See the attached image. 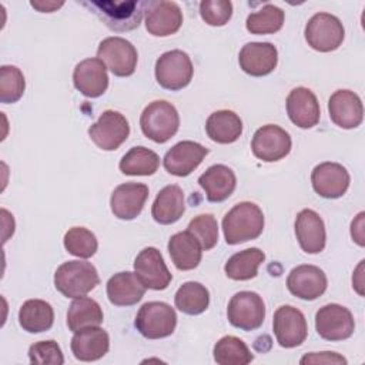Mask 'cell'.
I'll return each instance as SVG.
<instances>
[{"label": "cell", "mask_w": 365, "mask_h": 365, "mask_svg": "<svg viewBox=\"0 0 365 365\" xmlns=\"http://www.w3.org/2000/svg\"><path fill=\"white\" fill-rule=\"evenodd\" d=\"M295 235L301 250L307 254H319L325 248V224L318 212L304 208L295 218Z\"/></svg>", "instance_id": "cell-23"}, {"label": "cell", "mask_w": 365, "mask_h": 365, "mask_svg": "<svg viewBox=\"0 0 365 365\" xmlns=\"http://www.w3.org/2000/svg\"><path fill=\"white\" fill-rule=\"evenodd\" d=\"M134 271L145 288L155 291L165 289L173 279L161 252L154 247H147L138 252L134 259Z\"/></svg>", "instance_id": "cell-15"}, {"label": "cell", "mask_w": 365, "mask_h": 365, "mask_svg": "<svg viewBox=\"0 0 365 365\" xmlns=\"http://www.w3.org/2000/svg\"><path fill=\"white\" fill-rule=\"evenodd\" d=\"M311 182L314 191L324 198L342 197L351 182L349 173L338 163L325 161L314 167L311 173Z\"/></svg>", "instance_id": "cell-16"}, {"label": "cell", "mask_w": 365, "mask_h": 365, "mask_svg": "<svg viewBox=\"0 0 365 365\" xmlns=\"http://www.w3.org/2000/svg\"><path fill=\"white\" fill-rule=\"evenodd\" d=\"M160 165V157L143 145L133 147L120 160V171L125 175H153Z\"/></svg>", "instance_id": "cell-34"}, {"label": "cell", "mask_w": 365, "mask_h": 365, "mask_svg": "<svg viewBox=\"0 0 365 365\" xmlns=\"http://www.w3.org/2000/svg\"><path fill=\"white\" fill-rule=\"evenodd\" d=\"M157 83L171 91L187 87L192 78L194 67L190 56L182 50H170L163 53L155 61Z\"/></svg>", "instance_id": "cell-6"}, {"label": "cell", "mask_w": 365, "mask_h": 365, "mask_svg": "<svg viewBox=\"0 0 365 365\" xmlns=\"http://www.w3.org/2000/svg\"><path fill=\"white\" fill-rule=\"evenodd\" d=\"M207 135L218 144H231L242 134V121L231 110H218L205 121Z\"/></svg>", "instance_id": "cell-30"}, {"label": "cell", "mask_w": 365, "mask_h": 365, "mask_svg": "<svg viewBox=\"0 0 365 365\" xmlns=\"http://www.w3.org/2000/svg\"><path fill=\"white\" fill-rule=\"evenodd\" d=\"M200 16L210 26H224L232 16V3L230 0H202Z\"/></svg>", "instance_id": "cell-41"}, {"label": "cell", "mask_w": 365, "mask_h": 365, "mask_svg": "<svg viewBox=\"0 0 365 365\" xmlns=\"http://www.w3.org/2000/svg\"><path fill=\"white\" fill-rule=\"evenodd\" d=\"M145 29L155 37H167L177 33L182 24V11L174 1H144Z\"/></svg>", "instance_id": "cell-14"}, {"label": "cell", "mask_w": 365, "mask_h": 365, "mask_svg": "<svg viewBox=\"0 0 365 365\" xmlns=\"http://www.w3.org/2000/svg\"><path fill=\"white\" fill-rule=\"evenodd\" d=\"M97 57L117 77H128L135 71L138 54L133 43L123 37H107L100 41Z\"/></svg>", "instance_id": "cell-9"}, {"label": "cell", "mask_w": 365, "mask_h": 365, "mask_svg": "<svg viewBox=\"0 0 365 365\" xmlns=\"http://www.w3.org/2000/svg\"><path fill=\"white\" fill-rule=\"evenodd\" d=\"M26 88V80L21 70L16 66L0 67V101L11 104L19 101Z\"/></svg>", "instance_id": "cell-39"}, {"label": "cell", "mask_w": 365, "mask_h": 365, "mask_svg": "<svg viewBox=\"0 0 365 365\" xmlns=\"http://www.w3.org/2000/svg\"><path fill=\"white\" fill-rule=\"evenodd\" d=\"M264 259L265 254L255 247L235 252L224 265L225 275L234 281H248L258 274V267Z\"/></svg>", "instance_id": "cell-33"}, {"label": "cell", "mask_w": 365, "mask_h": 365, "mask_svg": "<svg viewBox=\"0 0 365 365\" xmlns=\"http://www.w3.org/2000/svg\"><path fill=\"white\" fill-rule=\"evenodd\" d=\"M100 282L98 272L91 262L67 261L54 272V287L67 298L87 295Z\"/></svg>", "instance_id": "cell-2"}, {"label": "cell", "mask_w": 365, "mask_h": 365, "mask_svg": "<svg viewBox=\"0 0 365 365\" xmlns=\"http://www.w3.org/2000/svg\"><path fill=\"white\" fill-rule=\"evenodd\" d=\"M134 324L144 338L160 339L174 332L177 314L171 305L161 301H151L138 309Z\"/></svg>", "instance_id": "cell-5"}, {"label": "cell", "mask_w": 365, "mask_h": 365, "mask_svg": "<svg viewBox=\"0 0 365 365\" xmlns=\"http://www.w3.org/2000/svg\"><path fill=\"white\" fill-rule=\"evenodd\" d=\"M272 329L277 342L282 348H295L301 345L308 335L304 314L292 305H282L274 312Z\"/></svg>", "instance_id": "cell-13"}, {"label": "cell", "mask_w": 365, "mask_h": 365, "mask_svg": "<svg viewBox=\"0 0 365 365\" xmlns=\"http://www.w3.org/2000/svg\"><path fill=\"white\" fill-rule=\"evenodd\" d=\"M175 307L187 315L202 314L210 304L208 289L195 281L184 282L174 295Z\"/></svg>", "instance_id": "cell-35"}, {"label": "cell", "mask_w": 365, "mask_h": 365, "mask_svg": "<svg viewBox=\"0 0 365 365\" xmlns=\"http://www.w3.org/2000/svg\"><path fill=\"white\" fill-rule=\"evenodd\" d=\"M238 63L244 73L252 77H262L274 71L278 63V51L272 43L252 41L242 46Z\"/></svg>", "instance_id": "cell-19"}, {"label": "cell", "mask_w": 365, "mask_h": 365, "mask_svg": "<svg viewBox=\"0 0 365 365\" xmlns=\"http://www.w3.org/2000/svg\"><path fill=\"white\" fill-rule=\"evenodd\" d=\"M304 34L311 48L321 53H329L342 44L345 29L336 16L317 13L308 20Z\"/></svg>", "instance_id": "cell-7"}, {"label": "cell", "mask_w": 365, "mask_h": 365, "mask_svg": "<svg viewBox=\"0 0 365 365\" xmlns=\"http://www.w3.org/2000/svg\"><path fill=\"white\" fill-rule=\"evenodd\" d=\"M185 211V201L182 190L175 185H165L157 194L153 205H151V215L155 222L168 225L177 222Z\"/></svg>", "instance_id": "cell-28"}, {"label": "cell", "mask_w": 365, "mask_h": 365, "mask_svg": "<svg viewBox=\"0 0 365 365\" xmlns=\"http://www.w3.org/2000/svg\"><path fill=\"white\" fill-rule=\"evenodd\" d=\"M64 248L78 258H90L96 254L98 242L96 235L84 227H73L64 234Z\"/></svg>", "instance_id": "cell-38"}, {"label": "cell", "mask_w": 365, "mask_h": 365, "mask_svg": "<svg viewBox=\"0 0 365 365\" xmlns=\"http://www.w3.org/2000/svg\"><path fill=\"white\" fill-rule=\"evenodd\" d=\"M315 329L322 339L344 341L355 329V321L351 311L339 304H327L315 314Z\"/></svg>", "instance_id": "cell-11"}, {"label": "cell", "mask_w": 365, "mask_h": 365, "mask_svg": "<svg viewBox=\"0 0 365 365\" xmlns=\"http://www.w3.org/2000/svg\"><path fill=\"white\" fill-rule=\"evenodd\" d=\"M130 125L127 118L114 110H106L98 120L90 125L91 141L104 151L117 150L128 137Z\"/></svg>", "instance_id": "cell-10"}, {"label": "cell", "mask_w": 365, "mask_h": 365, "mask_svg": "<svg viewBox=\"0 0 365 365\" xmlns=\"http://www.w3.org/2000/svg\"><path fill=\"white\" fill-rule=\"evenodd\" d=\"M74 87L86 97L96 98L106 93L108 76L106 64L98 58H86L80 61L73 71Z\"/></svg>", "instance_id": "cell-22"}, {"label": "cell", "mask_w": 365, "mask_h": 365, "mask_svg": "<svg viewBox=\"0 0 365 365\" xmlns=\"http://www.w3.org/2000/svg\"><path fill=\"white\" fill-rule=\"evenodd\" d=\"M53 322V307L44 299H27L19 309V324L30 334L48 331Z\"/></svg>", "instance_id": "cell-31"}, {"label": "cell", "mask_w": 365, "mask_h": 365, "mask_svg": "<svg viewBox=\"0 0 365 365\" xmlns=\"http://www.w3.org/2000/svg\"><path fill=\"white\" fill-rule=\"evenodd\" d=\"M187 231L191 232L200 242L202 251H208L218 242V224L212 214H200L194 217Z\"/></svg>", "instance_id": "cell-40"}, {"label": "cell", "mask_w": 365, "mask_h": 365, "mask_svg": "<svg viewBox=\"0 0 365 365\" xmlns=\"http://www.w3.org/2000/svg\"><path fill=\"white\" fill-rule=\"evenodd\" d=\"M287 114L299 128H312L321 117L317 96L307 87H295L287 97Z\"/></svg>", "instance_id": "cell-24"}, {"label": "cell", "mask_w": 365, "mask_h": 365, "mask_svg": "<svg viewBox=\"0 0 365 365\" xmlns=\"http://www.w3.org/2000/svg\"><path fill=\"white\" fill-rule=\"evenodd\" d=\"M214 361L220 365H247L254 359V355L245 342L237 336L227 335L218 339L214 345Z\"/></svg>", "instance_id": "cell-36"}, {"label": "cell", "mask_w": 365, "mask_h": 365, "mask_svg": "<svg viewBox=\"0 0 365 365\" xmlns=\"http://www.w3.org/2000/svg\"><path fill=\"white\" fill-rule=\"evenodd\" d=\"M145 285L135 272L123 271L114 274L107 281V297L113 305L130 307L141 301L145 294Z\"/></svg>", "instance_id": "cell-27"}, {"label": "cell", "mask_w": 365, "mask_h": 365, "mask_svg": "<svg viewBox=\"0 0 365 365\" xmlns=\"http://www.w3.org/2000/svg\"><path fill=\"white\" fill-rule=\"evenodd\" d=\"M198 184L204 190L210 202H221L234 192L237 178L230 167L224 164H214L198 177Z\"/></svg>", "instance_id": "cell-26"}, {"label": "cell", "mask_w": 365, "mask_h": 365, "mask_svg": "<svg viewBox=\"0 0 365 365\" xmlns=\"http://www.w3.org/2000/svg\"><path fill=\"white\" fill-rule=\"evenodd\" d=\"M83 6L88 7L100 20L114 31H130L140 26L144 1H83Z\"/></svg>", "instance_id": "cell-4"}, {"label": "cell", "mask_w": 365, "mask_h": 365, "mask_svg": "<svg viewBox=\"0 0 365 365\" xmlns=\"http://www.w3.org/2000/svg\"><path fill=\"white\" fill-rule=\"evenodd\" d=\"M167 248L173 264L181 271L194 269L198 267L202 257V248L200 242L187 230L171 235Z\"/></svg>", "instance_id": "cell-29"}, {"label": "cell", "mask_w": 365, "mask_h": 365, "mask_svg": "<svg viewBox=\"0 0 365 365\" xmlns=\"http://www.w3.org/2000/svg\"><path fill=\"white\" fill-rule=\"evenodd\" d=\"M285 13L274 4H265L261 10L247 17L245 27L251 34H272L282 29Z\"/></svg>", "instance_id": "cell-37"}, {"label": "cell", "mask_w": 365, "mask_h": 365, "mask_svg": "<svg viewBox=\"0 0 365 365\" xmlns=\"http://www.w3.org/2000/svg\"><path fill=\"white\" fill-rule=\"evenodd\" d=\"M328 113L341 128H356L364 120V106L359 96L351 90H336L328 100Z\"/></svg>", "instance_id": "cell-21"}, {"label": "cell", "mask_w": 365, "mask_h": 365, "mask_svg": "<svg viewBox=\"0 0 365 365\" xmlns=\"http://www.w3.org/2000/svg\"><path fill=\"white\" fill-rule=\"evenodd\" d=\"M103 319L104 315L101 307L97 301L88 297L74 298L67 311V327L71 332L100 327Z\"/></svg>", "instance_id": "cell-32"}, {"label": "cell", "mask_w": 365, "mask_h": 365, "mask_svg": "<svg viewBox=\"0 0 365 365\" xmlns=\"http://www.w3.org/2000/svg\"><path fill=\"white\" fill-rule=\"evenodd\" d=\"M71 352L76 359L90 362L103 358L110 349V336L100 327H91L74 332Z\"/></svg>", "instance_id": "cell-25"}, {"label": "cell", "mask_w": 365, "mask_h": 365, "mask_svg": "<svg viewBox=\"0 0 365 365\" xmlns=\"http://www.w3.org/2000/svg\"><path fill=\"white\" fill-rule=\"evenodd\" d=\"M301 364H346V359L331 351H324V352H309L304 355L299 361Z\"/></svg>", "instance_id": "cell-43"}, {"label": "cell", "mask_w": 365, "mask_h": 365, "mask_svg": "<svg viewBox=\"0 0 365 365\" xmlns=\"http://www.w3.org/2000/svg\"><path fill=\"white\" fill-rule=\"evenodd\" d=\"M140 127L147 138L163 144L178 131V111L171 103L165 100H155L143 110Z\"/></svg>", "instance_id": "cell-3"}, {"label": "cell", "mask_w": 365, "mask_h": 365, "mask_svg": "<svg viewBox=\"0 0 365 365\" xmlns=\"http://www.w3.org/2000/svg\"><path fill=\"white\" fill-rule=\"evenodd\" d=\"M362 268H364V259L359 262L355 274L352 275V287L356 289L359 295H364V281H362Z\"/></svg>", "instance_id": "cell-46"}, {"label": "cell", "mask_w": 365, "mask_h": 365, "mask_svg": "<svg viewBox=\"0 0 365 365\" xmlns=\"http://www.w3.org/2000/svg\"><path fill=\"white\" fill-rule=\"evenodd\" d=\"M289 134L277 124H267L259 127L251 141L252 154L265 163H275L287 157L291 151Z\"/></svg>", "instance_id": "cell-12"}, {"label": "cell", "mask_w": 365, "mask_h": 365, "mask_svg": "<svg viewBox=\"0 0 365 365\" xmlns=\"http://www.w3.org/2000/svg\"><path fill=\"white\" fill-rule=\"evenodd\" d=\"M208 154V148L195 141H180L173 145L164 155V168L175 177L190 175Z\"/></svg>", "instance_id": "cell-18"}, {"label": "cell", "mask_w": 365, "mask_h": 365, "mask_svg": "<svg viewBox=\"0 0 365 365\" xmlns=\"http://www.w3.org/2000/svg\"><path fill=\"white\" fill-rule=\"evenodd\" d=\"M264 230V214L261 208L250 201L235 204L222 218L225 242L237 245L255 240Z\"/></svg>", "instance_id": "cell-1"}, {"label": "cell", "mask_w": 365, "mask_h": 365, "mask_svg": "<svg viewBox=\"0 0 365 365\" xmlns=\"http://www.w3.org/2000/svg\"><path fill=\"white\" fill-rule=\"evenodd\" d=\"M30 4H31V7H34L36 10L41 11V13H51V11L60 9L64 3L63 1H60V3H57V1H31Z\"/></svg>", "instance_id": "cell-45"}, {"label": "cell", "mask_w": 365, "mask_h": 365, "mask_svg": "<svg viewBox=\"0 0 365 365\" xmlns=\"http://www.w3.org/2000/svg\"><path fill=\"white\" fill-rule=\"evenodd\" d=\"M364 217H365V212L361 211L356 215V218L352 221V224H351V237H352V240L359 247L365 245V240H364Z\"/></svg>", "instance_id": "cell-44"}, {"label": "cell", "mask_w": 365, "mask_h": 365, "mask_svg": "<svg viewBox=\"0 0 365 365\" xmlns=\"http://www.w3.org/2000/svg\"><path fill=\"white\" fill-rule=\"evenodd\" d=\"M29 359L31 364H50L61 365L64 364V356L58 344L53 339L40 341L29 348Z\"/></svg>", "instance_id": "cell-42"}, {"label": "cell", "mask_w": 365, "mask_h": 365, "mask_svg": "<svg viewBox=\"0 0 365 365\" xmlns=\"http://www.w3.org/2000/svg\"><path fill=\"white\" fill-rule=\"evenodd\" d=\"M148 198V187L141 182H125L114 188L110 207L114 217L120 220H134L140 215Z\"/></svg>", "instance_id": "cell-20"}, {"label": "cell", "mask_w": 365, "mask_h": 365, "mask_svg": "<svg viewBox=\"0 0 365 365\" xmlns=\"http://www.w3.org/2000/svg\"><path fill=\"white\" fill-rule=\"evenodd\" d=\"M227 318L230 324L238 329H258L265 318V304L257 292L240 291L234 294L228 302Z\"/></svg>", "instance_id": "cell-8"}, {"label": "cell", "mask_w": 365, "mask_h": 365, "mask_svg": "<svg viewBox=\"0 0 365 365\" xmlns=\"http://www.w3.org/2000/svg\"><path fill=\"white\" fill-rule=\"evenodd\" d=\"M328 281L325 272L315 265L302 264L291 269L287 278L288 291L301 299L312 301L321 297L327 289Z\"/></svg>", "instance_id": "cell-17"}]
</instances>
